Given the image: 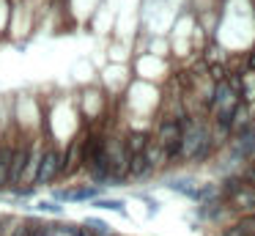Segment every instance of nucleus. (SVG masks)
Listing matches in <instances>:
<instances>
[{
  "instance_id": "1",
  "label": "nucleus",
  "mask_w": 255,
  "mask_h": 236,
  "mask_svg": "<svg viewBox=\"0 0 255 236\" xmlns=\"http://www.w3.org/2000/svg\"><path fill=\"white\" fill-rule=\"evenodd\" d=\"M181 137H184V129L178 121H165L159 129V146L165 148L167 154H178L181 151Z\"/></svg>"
},
{
  "instance_id": "2",
  "label": "nucleus",
  "mask_w": 255,
  "mask_h": 236,
  "mask_svg": "<svg viewBox=\"0 0 255 236\" xmlns=\"http://www.w3.org/2000/svg\"><path fill=\"white\" fill-rule=\"evenodd\" d=\"M63 168V162H61V154L58 151H44L41 154V159H39V170H36V181L39 184H47V181H52V176L58 173V170Z\"/></svg>"
},
{
  "instance_id": "3",
  "label": "nucleus",
  "mask_w": 255,
  "mask_h": 236,
  "mask_svg": "<svg viewBox=\"0 0 255 236\" xmlns=\"http://www.w3.org/2000/svg\"><path fill=\"white\" fill-rule=\"evenodd\" d=\"M28 157H30V148L22 146L17 151H11V165H8V181H19L25 176V168H28Z\"/></svg>"
},
{
  "instance_id": "4",
  "label": "nucleus",
  "mask_w": 255,
  "mask_h": 236,
  "mask_svg": "<svg viewBox=\"0 0 255 236\" xmlns=\"http://www.w3.org/2000/svg\"><path fill=\"white\" fill-rule=\"evenodd\" d=\"M148 157H145L143 151L140 154H129V170H132V176H143L145 170H148Z\"/></svg>"
},
{
  "instance_id": "5",
  "label": "nucleus",
  "mask_w": 255,
  "mask_h": 236,
  "mask_svg": "<svg viewBox=\"0 0 255 236\" xmlns=\"http://www.w3.org/2000/svg\"><path fill=\"white\" fill-rule=\"evenodd\" d=\"M8 165H11V148L0 146V187L8 181Z\"/></svg>"
},
{
  "instance_id": "6",
  "label": "nucleus",
  "mask_w": 255,
  "mask_h": 236,
  "mask_svg": "<svg viewBox=\"0 0 255 236\" xmlns=\"http://www.w3.org/2000/svg\"><path fill=\"white\" fill-rule=\"evenodd\" d=\"M63 201H91V198H96V190H74V192H61Z\"/></svg>"
},
{
  "instance_id": "7",
  "label": "nucleus",
  "mask_w": 255,
  "mask_h": 236,
  "mask_svg": "<svg viewBox=\"0 0 255 236\" xmlns=\"http://www.w3.org/2000/svg\"><path fill=\"white\" fill-rule=\"evenodd\" d=\"M96 206H99V209H110V212H118V214H127L124 201H118V198H102V201H96Z\"/></svg>"
},
{
  "instance_id": "8",
  "label": "nucleus",
  "mask_w": 255,
  "mask_h": 236,
  "mask_svg": "<svg viewBox=\"0 0 255 236\" xmlns=\"http://www.w3.org/2000/svg\"><path fill=\"white\" fill-rule=\"evenodd\" d=\"M127 151H129V154L145 151V137H143V135H132V137L127 140Z\"/></svg>"
},
{
  "instance_id": "9",
  "label": "nucleus",
  "mask_w": 255,
  "mask_h": 236,
  "mask_svg": "<svg viewBox=\"0 0 255 236\" xmlns=\"http://www.w3.org/2000/svg\"><path fill=\"white\" fill-rule=\"evenodd\" d=\"M85 228H91L94 234H110V231H107V225L102 223V220H96V217H88V220H85Z\"/></svg>"
},
{
  "instance_id": "10",
  "label": "nucleus",
  "mask_w": 255,
  "mask_h": 236,
  "mask_svg": "<svg viewBox=\"0 0 255 236\" xmlns=\"http://www.w3.org/2000/svg\"><path fill=\"white\" fill-rule=\"evenodd\" d=\"M239 228H242L247 236H255V214H253V217H242V223H239Z\"/></svg>"
},
{
  "instance_id": "11",
  "label": "nucleus",
  "mask_w": 255,
  "mask_h": 236,
  "mask_svg": "<svg viewBox=\"0 0 255 236\" xmlns=\"http://www.w3.org/2000/svg\"><path fill=\"white\" fill-rule=\"evenodd\" d=\"M39 209L41 212H50V214H61V206H55V203H50V201H41Z\"/></svg>"
},
{
  "instance_id": "12",
  "label": "nucleus",
  "mask_w": 255,
  "mask_h": 236,
  "mask_svg": "<svg viewBox=\"0 0 255 236\" xmlns=\"http://www.w3.org/2000/svg\"><path fill=\"white\" fill-rule=\"evenodd\" d=\"M211 77H214L217 82H222L225 80V69H222V66H211Z\"/></svg>"
},
{
  "instance_id": "13",
  "label": "nucleus",
  "mask_w": 255,
  "mask_h": 236,
  "mask_svg": "<svg viewBox=\"0 0 255 236\" xmlns=\"http://www.w3.org/2000/svg\"><path fill=\"white\" fill-rule=\"evenodd\" d=\"M25 236H50V228H47V225H44V228H28V234H25Z\"/></svg>"
},
{
  "instance_id": "14",
  "label": "nucleus",
  "mask_w": 255,
  "mask_h": 236,
  "mask_svg": "<svg viewBox=\"0 0 255 236\" xmlns=\"http://www.w3.org/2000/svg\"><path fill=\"white\" fill-rule=\"evenodd\" d=\"M225 236H247V234H244V231L239 228V225H233V228H228V231H225Z\"/></svg>"
},
{
  "instance_id": "15",
  "label": "nucleus",
  "mask_w": 255,
  "mask_h": 236,
  "mask_svg": "<svg viewBox=\"0 0 255 236\" xmlns=\"http://www.w3.org/2000/svg\"><path fill=\"white\" fill-rule=\"evenodd\" d=\"M247 181H250V187H253V190H255V168H253V170H250V173H247Z\"/></svg>"
},
{
  "instance_id": "16",
  "label": "nucleus",
  "mask_w": 255,
  "mask_h": 236,
  "mask_svg": "<svg viewBox=\"0 0 255 236\" xmlns=\"http://www.w3.org/2000/svg\"><path fill=\"white\" fill-rule=\"evenodd\" d=\"M25 234H28V228H17V231H14V236H25Z\"/></svg>"
},
{
  "instance_id": "17",
  "label": "nucleus",
  "mask_w": 255,
  "mask_h": 236,
  "mask_svg": "<svg viewBox=\"0 0 255 236\" xmlns=\"http://www.w3.org/2000/svg\"><path fill=\"white\" fill-rule=\"evenodd\" d=\"M250 69H255V52L250 55Z\"/></svg>"
}]
</instances>
